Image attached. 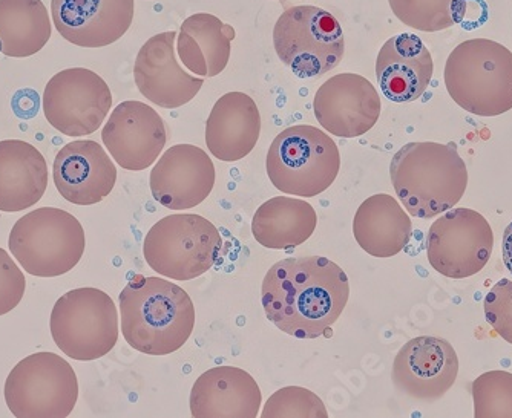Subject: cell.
<instances>
[{
	"mask_svg": "<svg viewBox=\"0 0 512 418\" xmlns=\"http://www.w3.org/2000/svg\"><path fill=\"white\" fill-rule=\"evenodd\" d=\"M263 307L278 330L296 339H318L332 330L350 298L344 270L324 256L287 258L263 281Z\"/></svg>",
	"mask_w": 512,
	"mask_h": 418,
	"instance_id": "6da1fadb",
	"label": "cell"
},
{
	"mask_svg": "<svg viewBox=\"0 0 512 418\" xmlns=\"http://www.w3.org/2000/svg\"><path fill=\"white\" fill-rule=\"evenodd\" d=\"M119 301L123 337L138 353L168 356L183 348L194 333V302L166 279L135 275Z\"/></svg>",
	"mask_w": 512,
	"mask_h": 418,
	"instance_id": "7a4b0ae2",
	"label": "cell"
},
{
	"mask_svg": "<svg viewBox=\"0 0 512 418\" xmlns=\"http://www.w3.org/2000/svg\"><path fill=\"white\" fill-rule=\"evenodd\" d=\"M391 184L414 218L431 219L457 206L468 186V169L456 143H408L390 164Z\"/></svg>",
	"mask_w": 512,
	"mask_h": 418,
	"instance_id": "3957f363",
	"label": "cell"
},
{
	"mask_svg": "<svg viewBox=\"0 0 512 418\" xmlns=\"http://www.w3.org/2000/svg\"><path fill=\"white\" fill-rule=\"evenodd\" d=\"M444 79L450 97L470 114L497 117L512 109V53L502 43H460L448 56Z\"/></svg>",
	"mask_w": 512,
	"mask_h": 418,
	"instance_id": "277c9868",
	"label": "cell"
},
{
	"mask_svg": "<svg viewBox=\"0 0 512 418\" xmlns=\"http://www.w3.org/2000/svg\"><path fill=\"white\" fill-rule=\"evenodd\" d=\"M267 175L287 195L313 198L330 189L341 169V154L330 135L315 126L284 129L270 144Z\"/></svg>",
	"mask_w": 512,
	"mask_h": 418,
	"instance_id": "5b68a950",
	"label": "cell"
},
{
	"mask_svg": "<svg viewBox=\"0 0 512 418\" xmlns=\"http://www.w3.org/2000/svg\"><path fill=\"white\" fill-rule=\"evenodd\" d=\"M8 247L31 276L57 278L71 272L82 259L85 230L71 213L57 207H40L17 219Z\"/></svg>",
	"mask_w": 512,
	"mask_h": 418,
	"instance_id": "8992f818",
	"label": "cell"
},
{
	"mask_svg": "<svg viewBox=\"0 0 512 418\" xmlns=\"http://www.w3.org/2000/svg\"><path fill=\"white\" fill-rule=\"evenodd\" d=\"M223 250L217 227L201 215L175 213L151 227L143 255L149 267L172 281H192L214 268Z\"/></svg>",
	"mask_w": 512,
	"mask_h": 418,
	"instance_id": "52a82bcc",
	"label": "cell"
},
{
	"mask_svg": "<svg viewBox=\"0 0 512 418\" xmlns=\"http://www.w3.org/2000/svg\"><path fill=\"white\" fill-rule=\"evenodd\" d=\"M273 45L279 60L299 79H316L338 68L344 57L341 23L312 5L287 8L275 28Z\"/></svg>",
	"mask_w": 512,
	"mask_h": 418,
	"instance_id": "ba28073f",
	"label": "cell"
},
{
	"mask_svg": "<svg viewBox=\"0 0 512 418\" xmlns=\"http://www.w3.org/2000/svg\"><path fill=\"white\" fill-rule=\"evenodd\" d=\"M51 336L65 356L102 359L119 340V311L99 288H76L60 296L51 313Z\"/></svg>",
	"mask_w": 512,
	"mask_h": 418,
	"instance_id": "9c48e42d",
	"label": "cell"
},
{
	"mask_svg": "<svg viewBox=\"0 0 512 418\" xmlns=\"http://www.w3.org/2000/svg\"><path fill=\"white\" fill-rule=\"evenodd\" d=\"M4 394L16 418H66L76 408L79 382L63 357L42 351L14 366Z\"/></svg>",
	"mask_w": 512,
	"mask_h": 418,
	"instance_id": "30bf717a",
	"label": "cell"
},
{
	"mask_svg": "<svg viewBox=\"0 0 512 418\" xmlns=\"http://www.w3.org/2000/svg\"><path fill=\"white\" fill-rule=\"evenodd\" d=\"M493 249V229L476 210L453 207L428 230V262L445 278L465 279L482 272Z\"/></svg>",
	"mask_w": 512,
	"mask_h": 418,
	"instance_id": "8fae6325",
	"label": "cell"
},
{
	"mask_svg": "<svg viewBox=\"0 0 512 418\" xmlns=\"http://www.w3.org/2000/svg\"><path fill=\"white\" fill-rule=\"evenodd\" d=\"M111 106L108 83L91 69H63L48 82L43 92L46 120L68 137L94 134L108 117Z\"/></svg>",
	"mask_w": 512,
	"mask_h": 418,
	"instance_id": "7c38bea8",
	"label": "cell"
},
{
	"mask_svg": "<svg viewBox=\"0 0 512 418\" xmlns=\"http://www.w3.org/2000/svg\"><path fill=\"white\" fill-rule=\"evenodd\" d=\"M459 357L448 340L421 336L408 340L394 357V388L419 402H436L453 388Z\"/></svg>",
	"mask_w": 512,
	"mask_h": 418,
	"instance_id": "4fadbf2b",
	"label": "cell"
},
{
	"mask_svg": "<svg viewBox=\"0 0 512 418\" xmlns=\"http://www.w3.org/2000/svg\"><path fill=\"white\" fill-rule=\"evenodd\" d=\"M381 98L370 80L342 72L322 83L313 100L319 125L341 138L362 137L381 117Z\"/></svg>",
	"mask_w": 512,
	"mask_h": 418,
	"instance_id": "5bb4252c",
	"label": "cell"
},
{
	"mask_svg": "<svg viewBox=\"0 0 512 418\" xmlns=\"http://www.w3.org/2000/svg\"><path fill=\"white\" fill-rule=\"evenodd\" d=\"M102 140L122 169L140 172L160 157L168 141L165 121L146 103H120L109 115Z\"/></svg>",
	"mask_w": 512,
	"mask_h": 418,
	"instance_id": "9a60e30c",
	"label": "cell"
},
{
	"mask_svg": "<svg viewBox=\"0 0 512 418\" xmlns=\"http://www.w3.org/2000/svg\"><path fill=\"white\" fill-rule=\"evenodd\" d=\"M177 37L175 31L151 37L135 59L138 91L160 108L177 109L188 105L204 85L203 77L192 76L178 63Z\"/></svg>",
	"mask_w": 512,
	"mask_h": 418,
	"instance_id": "2e32d148",
	"label": "cell"
},
{
	"mask_svg": "<svg viewBox=\"0 0 512 418\" xmlns=\"http://www.w3.org/2000/svg\"><path fill=\"white\" fill-rule=\"evenodd\" d=\"M214 161L201 147L177 144L161 155L149 178L152 196L169 210L200 206L215 186Z\"/></svg>",
	"mask_w": 512,
	"mask_h": 418,
	"instance_id": "e0dca14e",
	"label": "cell"
},
{
	"mask_svg": "<svg viewBox=\"0 0 512 418\" xmlns=\"http://www.w3.org/2000/svg\"><path fill=\"white\" fill-rule=\"evenodd\" d=\"M134 14V0H51L54 27L82 48H105L122 39Z\"/></svg>",
	"mask_w": 512,
	"mask_h": 418,
	"instance_id": "ac0fdd59",
	"label": "cell"
},
{
	"mask_svg": "<svg viewBox=\"0 0 512 418\" xmlns=\"http://www.w3.org/2000/svg\"><path fill=\"white\" fill-rule=\"evenodd\" d=\"M54 184L68 203L94 206L102 203L117 183V169L97 141L77 140L57 152Z\"/></svg>",
	"mask_w": 512,
	"mask_h": 418,
	"instance_id": "d6986e66",
	"label": "cell"
},
{
	"mask_svg": "<svg viewBox=\"0 0 512 418\" xmlns=\"http://www.w3.org/2000/svg\"><path fill=\"white\" fill-rule=\"evenodd\" d=\"M430 49L416 34L393 36L382 46L376 60V77L382 94L394 103L416 102L433 79Z\"/></svg>",
	"mask_w": 512,
	"mask_h": 418,
	"instance_id": "ffe728a7",
	"label": "cell"
},
{
	"mask_svg": "<svg viewBox=\"0 0 512 418\" xmlns=\"http://www.w3.org/2000/svg\"><path fill=\"white\" fill-rule=\"evenodd\" d=\"M261 403L260 386L237 366L207 370L192 386L191 414L195 418H256Z\"/></svg>",
	"mask_w": 512,
	"mask_h": 418,
	"instance_id": "44dd1931",
	"label": "cell"
},
{
	"mask_svg": "<svg viewBox=\"0 0 512 418\" xmlns=\"http://www.w3.org/2000/svg\"><path fill=\"white\" fill-rule=\"evenodd\" d=\"M261 135V112L244 92L220 97L206 123L207 149L226 163L243 160L255 149Z\"/></svg>",
	"mask_w": 512,
	"mask_h": 418,
	"instance_id": "7402d4cb",
	"label": "cell"
},
{
	"mask_svg": "<svg viewBox=\"0 0 512 418\" xmlns=\"http://www.w3.org/2000/svg\"><path fill=\"white\" fill-rule=\"evenodd\" d=\"M46 187L48 164L42 152L27 141H0V212L36 206Z\"/></svg>",
	"mask_w": 512,
	"mask_h": 418,
	"instance_id": "603a6c76",
	"label": "cell"
},
{
	"mask_svg": "<svg viewBox=\"0 0 512 418\" xmlns=\"http://www.w3.org/2000/svg\"><path fill=\"white\" fill-rule=\"evenodd\" d=\"M413 232L410 216L387 193L370 196L356 210L353 235L364 252L373 258L387 259L407 247Z\"/></svg>",
	"mask_w": 512,
	"mask_h": 418,
	"instance_id": "cb8c5ba5",
	"label": "cell"
},
{
	"mask_svg": "<svg viewBox=\"0 0 512 418\" xmlns=\"http://www.w3.org/2000/svg\"><path fill=\"white\" fill-rule=\"evenodd\" d=\"M234 39V27L221 22L214 14H194L181 23L178 57L192 74L211 79L226 69Z\"/></svg>",
	"mask_w": 512,
	"mask_h": 418,
	"instance_id": "d4e9b609",
	"label": "cell"
},
{
	"mask_svg": "<svg viewBox=\"0 0 512 418\" xmlns=\"http://www.w3.org/2000/svg\"><path fill=\"white\" fill-rule=\"evenodd\" d=\"M318 226L312 204L298 198L275 196L261 204L252 219V235L270 250H292L309 241Z\"/></svg>",
	"mask_w": 512,
	"mask_h": 418,
	"instance_id": "484cf974",
	"label": "cell"
},
{
	"mask_svg": "<svg viewBox=\"0 0 512 418\" xmlns=\"http://www.w3.org/2000/svg\"><path fill=\"white\" fill-rule=\"evenodd\" d=\"M50 14L42 0H0V53L25 59L51 39Z\"/></svg>",
	"mask_w": 512,
	"mask_h": 418,
	"instance_id": "4316f807",
	"label": "cell"
},
{
	"mask_svg": "<svg viewBox=\"0 0 512 418\" xmlns=\"http://www.w3.org/2000/svg\"><path fill=\"white\" fill-rule=\"evenodd\" d=\"M468 0H388L391 11L404 25L437 33L462 22Z\"/></svg>",
	"mask_w": 512,
	"mask_h": 418,
	"instance_id": "83f0119b",
	"label": "cell"
},
{
	"mask_svg": "<svg viewBox=\"0 0 512 418\" xmlns=\"http://www.w3.org/2000/svg\"><path fill=\"white\" fill-rule=\"evenodd\" d=\"M476 418H512V374L490 371L471 386Z\"/></svg>",
	"mask_w": 512,
	"mask_h": 418,
	"instance_id": "f1b7e54d",
	"label": "cell"
},
{
	"mask_svg": "<svg viewBox=\"0 0 512 418\" xmlns=\"http://www.w3.org/2000/svg\"><path fill=\"white\" fill-rule=\"evenodd\" d=\"M263 418H327L324 402L310 389L287 386L278 389L264 406Z\"/></svg>",
	"mask_w": 512,
	"mask_h": 418,
	"instance_id": "f546056e",
	"label": "cell"
},
{
	"mask_svg": "<svg viewBox=\"0 0 512 418\" xmlns=\"http://www.w3.org/2000/svg\"><path fill=\"white\" fill-rule=\"evenodd\" d=\"M486 322L506 342L512 345V281L497 282L483 301Z\"/></svg>",
	"mask_w": 512,
	"mask_h": 418,
	"instance_id": "4dcf8cb0",
	"label": "cell"
},
{
	"mask_svg": "<svg viewBox=\"0 0 512 418\" xmlns=\"http://www.w3.org/2000/svg\"><path fill=\"white\" fill-rule=\"evenodd\" d=\"M27 281L7 250L0 249V316L11 313L22 302Z\"/></svg>",
	"mask_w": 512,
	"mask_h": 418,
	"instance_id": "1f68e13d",
	"label": "cell"
},
{
	"mask_svg": "<svg viewBox=\"0 0 512 418\" xmlns=\"http://www.w3.org/2000/svg\"><path fill=\"white\" fill-rule=\"evenodd\" d=\"M502 256L503 264L508 268V272L512 275V221L509 226L506 227L505 233H503L502 239Z\"/></svg>",
	"mask_w": 512,
	"mask_h": 418,
	"instance_id": "d6a6232c",
	"label": "cell"
}]
</instances>
